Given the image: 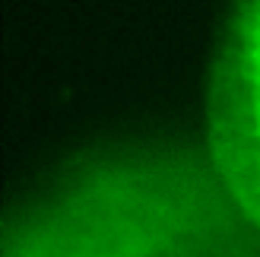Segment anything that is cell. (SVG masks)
Segmentation results:
<instances>
[{"mask_svg":"<svg viewBox=\"0 0 260 257\" xmlns=\"http://www.w3.org/2000/svg\"><path fill=\"white\" fill-rule=\"evenodd\" d=\"M210 162L260 226V0H241L219 57Z\"/></svg>","mask_w":260,"mask_h":257,"instance_id":"7a4b0ae2","label":"cell"},{"mask_svg":"<svg viewBox=\"0 0 260 257\" xmlns=\"http://www.w3.org/2000/svg\"><path fill=\"white\" fill-rule=\"evenodd\" d=\"M7 257H260V226L213 162L118 152L51 184L10 232Z\"/></svg>","mask_w":260,"mask_h":257,"instance_id":"6da1fadb","label":"cell"}]
</instances>
